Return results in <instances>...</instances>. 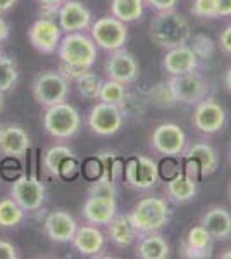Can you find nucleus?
<instances>
[{"instance_id":"1","label":"nucleus","mask_w":231,"mask_h":259,"mask_svg":"<svg viewBox=\"0 0 231 259\" xmlns=\"http://www.w3.org/2000/svg\"><path fill=\"white\" fill-rule=\"evenodd\" d=\"M61 59V74L69 81H76V78L91 69L97 59V45L91 36L83 31L66 33L57 47Z\"/></svg>"},{"instance_id":"2","label":"nucleus","mask_w":231,"mask_h":259,"mask_svg":"<svg viewBox=\"0 0 231 259\" xmlns=\"http://www.w3.org/2000/svg\"><path fill=\"white\" fill-rule=\"evenodd\" d=\"M149 38L161 49H174L192 40L190 23L174 9L155 12L149 26Z\"/></svg>"},{"instance_id":"3","label":"nucleus","mask_w":231,"mask_h":259,"mask_svg":"<svg viewBox=\"0 0 231 259\" xmlns=\"http://www.w3.org/2000/svg\"><path fill=\"white\" fill-rule=\"evenodd\" d=\"M128 216L138 235H144V233L159 232L166 227L171 218V209L169 204L161 197H144L135 204Z\"/></svg>"},{"instance_id":"4","label":"nucleus","mask_w":231,"mask_h":259,"mask_svg":"<svg viewBox=\"0 0 231 259\" xmlns=\"http://www.w3.org/2000/svg\"><path fill=\"white\" fill-rule=\"evenodd\" d=\"M43 128L52 139L69 140L81 128V116L78 109L68 102L47 107L43 114Z\"/></svg>"},{"instance_id":"5","label":"nucleus","mask_w":231,"mask_h":259,"mask_svg":"<svg viewBox=\"0 0 231 259\" xmlns=\"http://www.w3.org/2000/svg\"><path fill=\"white\" fill-rule=\"evenodd\" d=\"M33 99L43 107L66 102L69 95V80H66L61 71H43L35 78L31 85Z\"/></svg>"},{"instance_id":"6","label":"nucleus","mask_w":231,"mask_h":259,"mask_svg":"<svg viewBox=\"0 0 231 259\" xmlns=\"http://www.w3.org/2000/svg\"><path fill=\"white\" fill-rule=\"evenodd\" d=\"M90 36L97 47L107 50V52H114V50L124 47L126 40H128V26L111 14L90 24Z\"/></svg>"},{"instance_id":"7","label":"nucleus","mask_w":231,"mask_h":259,"mask_svg":"<svg viewBox=\"0 0 231 259\" xmlns=\"http://www.w3.org/2000/svg\"><path fill=\"white\" fill-rule=\"evenodd\" d=\"M167 81L178 104L195 106L209 95V81L200 73H197V69L190 73L174 74Z\"/></svg>"},{"instance_id":"8","label":"nucleus","mask_w":231,"mask_h":259,"mask_svg":"<svg viewBox=\"0 0 231 259\" xmlns=\"http://www.w3.org/2000/svg\"><path fill=\"white\" fill-rule=\"evenodd\" d=\"M123 180L126 185L135 190H149L159 180L157 164L145 156H131L124 161V175Z\"/></svg>"},{"instance_id":"9","label":"nucleus","mask_w":231,"mask_h":259,"mask_svg":"<svg viewBox=\"0 0 231 259\" xmlns=\"http://www.w3.org/2000/svg\"><path fill=\"white\" fill-rule=\"evenodd\" d=\"M123 111L116 104L97 102L88 114V126L99 137H112L123 126Z\"/></svg>"},{"instance_id":"10","label":"nucleus","mask_w":231,"mask_h":259,"mask_svg":"<svg viewBox=\"0 0 231 259\" xmlns=\"http://www.w3.org/2000/svg\"><path fill=\"white\" fill-rule=\"evenodd\" d=\"M45 195H47V190H45L43 182L28 177V175H21L11 185V197L26 212L38 211L45 202Z\"/></svg>"},{"instance_id":"11","label":"nucleus","mask_w":231,"mask_h":259,"mask_svg":"<svg viewBox=\"0 0 231 259\" xmlns=\"http://www.w3.org/2000/svg\"><path fill=\"white\" fill-rule=\"evenodd\" d=\"M192 124L195 130L205 135H214L221 132L226 124V111L219 102L214 99H204L195 104V109L192 114Z\"/></svg>"},{"instance_id":"12","label":"nucleus","mask_w":231,"mask_h":259,"mask_svg":"<svg viewBox=\"0 0 231 259\" xmlns=\"http://www.w3.org/2000/svg\"><path fill=\"white\" fill-rule=\"evenodd\" d=\"M150 145L161 156H181L187 147V135L176 123H161L150 137Z\"/></svg>"},{"instance_id":"13","label":"nucleus","mask_w":231,"mask_h":259,"mask_svg":"<svg viewBox=\"0 0 231 259\" xmlns=\"http://www.w3.org/2000/svg\"><path fill=\"white\" fill-rule=\"evenodd\" d=\"M62 38V30L52 18H40L29 26L28 40L40 54H54Z\"/></svg>"},{"instance_id":"14","label":"nucleus","mask_w":231,"mask_h":259,"mask_svg":"<svg viewBox=\"0 0 231 259\" xmlns=\"http://www.w3.org/2000/svg\"><path fill=\"white\" fill-rule=\"evenodd\" d=\"M109 80H116L123 85H129L135 83L138 74H140V66L135 59L133 54H129L128 50H114L111 52V56L107 57L106 66H104Z\"/></svg>"},{"instance_id":"15","label":"nucleus","mask_w":231,"mask_h":259,"mask_svg":"<svg viewBox=\"0 0 231 259\" xmlns=\"http://www.w3.org/2000/svg\"><path fill=\"white\" fill-rule=\"evenodd\" d=\"M57 23L62 33L85 31L91 24V12L78 0H66L57 9Z\"/></svg>"},{"instance_id":"16","label":"nucleus","mask_w":231,"mask_h":259,"mask_svg":"<svg viewBox=\"0 0 231 259\" xmlns=\"http://www.w3.org/2000/svg\"><path fill=\"white\" fill-rule=\"evenodd\" d=\"M212 247V235L199 223L195 227L188 228L187 235L183 237L181 245H179V256L188 259H205L211 257Z\"/></svg>"},{"instance_id":"17","label":"nucleus","mask_w":231,"mask_h":259,"mask_svg":"<svg viewBox=\"0 0 231 259\" xmlns=\"http://www.w3.org/2000/svg\"><path fill=\"white\" fill-rule=\"evenodd\" d=\"M31 147V139L19 124H0V154L21 159Z\"/></svg>"},{"instance_id":"18","label":"nucleus","mask_w":231,"mask_h":259,"mask_svg":"<svg viewBox=\"0 0 231 259\" xmlns=\"http://www.w3.org/2000/svg\"><path fill=\"white\" fill-rule=\"evenodd\" d=\"M45 233L52 242L56 244H68L73 240L74 233L78 230V223L74 220L73 214H69L64 209H56L49 212V216L45 218L43 223Z\"/></svg>"},{"instance_id":"19","label":"nucleus","mask_w":231,"mask_h":259,"mask_svg":"<svg viewBox=\"0 0 231 259\" xmlns=\"http://www.w3.org/2000/svg\"><path fill=\"white\" fill-rule=\"evenodd\" d=\"M117 214V204L116 199H107V197H94L88 195L81 207V216L86 223L90 225H106Z\"/></svg>"},{"instance_id":"20","label":"nucleus","mask_w":231,"mask_h":259,"mask_svg":"<svg viewBox=\"0 0 231 259\" xmlns=\"http://www.w3.org/2000/svg\"><path fill=\"white\" fill-rule=\"evenodd\" d=\"M200 225L212 235L214 240L231 239V212L222 206H209L200 216Z\"/></svg>"},{"instance_id":"21","label":"nucleus","mask_w":231,"mask_h":259,"mask_svg":"<svg viewBox=\"0 0 231 259\" xmlns=\"http://www.w3.org/2000/svg\"><path fill=\"white\" fill-rule=\"evenodd\" d=\"M162 68L166 69V73H169L171 76L190 73V71H195L199 68V57H197V54L193 52L192 47H188V45L174 47L164 54Z\"/></svg>"},{"instance_id":"22","label":"nucleus","mask_w":231,"mask_h":259,"mask_svg":"<svg viewBox=\"0 0 231 259\" xmlns=\"http://www.w3.org/2000/svg\"><path fill=\"white\" fill-rule=\"evenodd\" d=\"M73 245L81 256H97L106 245V237L95 225H83L78 227L73 237Z\"/></svg>"},{"instance_id":"23","label":"nucleus","mask_w":231,"mask_h":259,"mask_svg":"<svg viewBox=\"0 0 231 259\" xmlns=\"http://www.w3.org/2000/svg\"><path fill=\"white\" fill-rule=\"evenodd\" d=\"M107 237L116 247L124 249L135 244L138 239V232L133 227L128 214H116L107 223Z\"/></svg>"},{"instance_id":"24","label":"nucleus","mask_w":231,"mask_h":259,"mask_svg":"<svg viewBox=\"0 0 231 259\" xmlns=\"http://www.w3.org/2000/svg\"><path fill=\"white\" fill-rule=\"evenodd\" d=\"M136 257L140 259H166L169 257V244L159 232L144 233V237L136 239Z\"/></svg>"},{"instance_id":"25","label":"nucleus","mask_w":231,"mask_h":259,"mask_svg":"<svg viewBox=\"0 0 231 259\" xmlns=\"http://www.w3.org/2000/svg\"><path fill=\"white\" fill-rule=\"evenodd\" d=\"M181 156L190 157V159H195L199 162L200 171H202V178L212 175L217 169V164H219L216 150H214L212 145L205 144V142H195V144L184 147Z\"/></svg>"},{"instance_id":"26","label":"nucleus","mask_w":231,"mask_h":259,"mask_svg":"<svg viewBox=\"0 0 231 259\" xmlns=\"http://www.w3.org/2000/svg\"><path fill=\"white\" fill-rule=\"evenodd\" d=\"M197 180L190 178L188 175H184L183 171L176 178L166 182V192L169 197L176 204H184L197 195Z\"/></svg>"},{"instance_id":"27","label":"nucleus","mask_w":231,"mask_h":259,"mask_svg":"<svg viewBox=\"0 0 231 259\" xmlns=\"http://www.w3.org/2000/svg\"><path fill=\"white\" fill-rule=\"evenodd\" d=\"M144 0H111V14L123 23H133L144 16Z\"/></svg>"},{"instance_id":"28","label":"nucleus","mask_w":231,"mask_h":259,"mask_svg":"<svg viewBox=\"0 0 231 259\" xmlns=\"http://www.w3.org/2000/svg\"><path fill=\"white\" fill-rule=\"evenodd\" d=\"M26 211L19 206L12 197L0 199V227L14 228L23 223Z\"/></svg>"},{"instance_id":"29","label":"nucleus","mask_w":231,"mask_h":259,"mask_svg":"<svg viewBox=\"0 0 231 259\" xmlns=\"http://www.w3.org/2000/svg\"><path fill=\"white\" fill-rule=\"evenodd\" d=\"M69 157H74L73 150H71L68 145L57 144V145H54V147H50L47 152L43 154V168L47 169L50 175L57 177L61 164L66 159H69Z\"/></svg>"},{"instance_id":"30","label":"nucleus","mask_w":231,"mask_h":259,"mask_svg":"<svg viewBox=\"0 0 231 259\" xmlns=\"http://www.w3.org/2000/svg\"><path fill=\"white\" fill-rule=\"evenodd\" d=\"M19 80V69L16 59L0 54V92H9Z\"/></svg>"},{"instance_id":"31","label":"nucleus","mask_w":231,"mask_h":259,"mask_svg":"<svg viewBox=\"0 0 231 259\" xmlns=\"http://www.w3.org/2000/svg\"><path fill=\"white\" fill-rule=\"evenodd\" d=\"M97 156L100 157L104 166V178L117 182V180H123L124 175V159L117 157V154L111 152V150H102Z\"/></svg>"},{"instance_id":"32","label":"nucleus","mask_w":231,"mask_h":259,"mask_svg":"<svg viewBox=\"0 0 231 259\" xmlns=\"http://www.w3.org/2000/svg\"><path fill=\"white\" fill-rule=\"evenodd\" d=\"M76 87L78 92L83 99L86 100H99V94L100 89H102V80H100L99 74L91 73V71H86L81 76L76 78Z\"/></svg>"},{"instance_id":"33","label":"nucleus","mask_w":231,"mask_h":259,"mask_svg":"<svg viewBox=\"0 0 231 259\" xmlns=\"http://www.w3.org/2000/svg\"><path fill=\"white\" fill-rule=\"evenodd\" d=\"M124 97H126V85L116 80H109V78L106 81H102V89H100V94H99L100 102L121 106Z\"/></svg>"},{"instance_id":"34","label":"nucleus","mask_w":231,"mask_h":259,"mask_svg":"<svg viewBox=\"0 0 231 259\" xmlns=\"http://www.w3.org/2000/svg\"><path fill=\"white\" fill-rule=\"evenodd\" d=\"M149 100L157 107H173L176 102L174 94L169 87V81H159L150 89Z\"/></svg>"},{"instance_id":"35","label":"nucleus","mask_w":231,"mask_h":259,"mask_svg":"<svg viewBox=\"0 0 231 259\" xmlns=\"http://www.w3.org/2000/svg\"><path fill=\"white\" fill-rule=\"evenodd\" d=\"M157 173L162 182H169L181 173V164L176 156H164V159L157 164Z\"/></svg>"},{"instance_id":"36","label":"nucleus","mask_w":231,"mask_h":259,"mask_svg":"<svg viewBox=\"0 0 231 259\" xmlns=\"http://www.w3.org/2000/svg\"><path fill=\"white\" fill-rule=\"evenodd\" d=\"M88 195H94V197L116 199L117 197L116 182L107 180V178H100V180H97V182H91L90 189H88Z\"/></svg>"},{"instance_id":"37","label":"nucleus","mask_w":231,"mask_h":259,"mask_svg":"<svg viewBox=\"0 0 231 259\" xmlns=\"http://www.w3.org/2000/svg\"><path fill=\"white\" fill-rule=\"evenodd\" d=\"M192 14L204 19L217 18V0H193Z\"/></svg>"},{"instance_id":"38","label":"nucleus","mask_w":231,"mask_h":259,"mask_svg":"<svg viewBox=\"0 0 231 259\" xmlns=\"http://www.w3.org/2000/svg\"><path fill=\"white\" fill-rule=\"evenodd\" d=\"M81 173L88 182H97V180L104 178V166H102V161H100L99 156H91L85 159L81 166Z\"/></svg>"},{"instance_id":"39","label":"nucleus","mask_w":231,"mask_h":259,"mask_svg":"<svg viewBox=\"0 0 231 259\" xmlns=\"http://www.w3.org/2000/svg\"><path fill=\"white\" fill-rule=\"evenodd\" d=\"M192 50L197 54L199 59H207V57L212 56L214 52V44L209 36L205 35H197L193 36V41H192Z\"/></svg>"},{"instance_id":"40","label":"nucleus","mask_w":231,"mask_h":259,"mask_svg":"<svg viewBox=\"0 0 231 259\" xmlns=\"http://www.w3.org/2000/svg\"><path fill=\"white\" fill-rule=\"evenodd\" d=\"M79 173H81V166H79V162L76 161V157H69V159H66L61 164L57 177L66 180V182H71V180L76 178Z\"/></svg>"},{"instance_id":"41","label":"nucleus","mask_w":231,"mask_h":259,"mask_svg":"<svg viewBox=\"0 0 231 259\" xmlns=\"http://www.w3.org/2000/svg\"><path fill=\"white\" fill-rule=\"evenodd\" d=\"M147 6L150 9H154L155 12H161V11H171L176 7L178 0H144Z\"/></svg>"},{"instance_id":"42","label":"nucleus","mask_w":231,"mask_h":259,"mask_svg":"<svg viewBox=\"0 0 231 259\" xmlns=\"http://www.w3.org/2000/svg\"><path fill=\"white\" fill-rule=\"evenodd\" d=\"M19 252L14 244L0 239V259H18Z\"/></svg>"},{"instance_id":"43","label":"nucleus","mask_w":231,"mask_h":259,"mask_svg":"<svg viewBox=\"0 0 231 259\" xmlns=\"http://www.w3.org/2000/svg\"><path fill=\"white\" fill-rule=\"evenodd\" d=\"M219 47H221L222 52H226L228 56H231V23L221 31V35H219Z\"/></svg>"},{"instance_id":"44","label":"nucleus","mask_w":231,"mask_h":259,"mask_svg":"<svg viewBox=\"0 0 231 259\" xmlns=\"http://www.w3.org/2000/svg\"><path fill=\"white\" fill-rule=\"evenodd\" d=\"M36 2L40 4V7L43 9V12L54 14V12H57V9L66 2V0H36Z\"/></svg>"},{"instance_id":"45","label":"nucleus","mask_w":231,"mask_h":259,"mask_svg":"<svg viewBox=\"0 0 231 259\" xmlns=\"http://www.w3.org/2000/svg\"><path fill=\"white\" fill-rule=\"evenodd\" d=\"M231 0H217V18H229Z\"/></svg>"},{"instance_id":"46","label":"nucleus","mask_w":231,"mask_h":259,"mask_svg":"<svg viewBox=\"0 0 231 259\" xmlns=\"http://www.w3.org/2000/svg\"><path fill=\"white\" fill-rule=\"evenodd\" d=\"M9 33H11V28H9V24H7V21L0 16V41H4V40H7L9 38Z\"/></svg>"},{"instance_id":"47","label":"nucleus","mask_w":231,"mask_h":259,"mask_svg":"<svg viewBox=\"0 0 231 259\" xmlns=\"http://www.w3.org/2000/svg\"><path fill=\"white\" fill-rule=\"evenodd\" d=\"M16 4H18V0H0V16L9 12Z\"/></svg>"},{"instance_id":"48","label":"nucleus","mask_w":231,"mask_h":259,"mask_svg":"<svg viewBox=\"0 0 231 259\" xmlns=\"http://www.w3.org/2000/svg\"><path fill=\"white\" fill-rule=\"evenodd\" d=\"M224 87H226V90L231 92V66L226 69V73H224Z\"/></svg>"},{"instance_id":"49","label":"nucleus","mask_w":231,"mask_h":259,"mask_svg":"<svg viewBox=\"0 0 231 259\" xmlns=\"http://www.w3.org/2000/svg\"><path fill=\"white\" fill-rule=\"evenodd\" d=\"M219 257H221V259H231V249L222 250V252L219 254Z\"/></svg>"},{"instance_id":"50","label":"nucleus","mask_w":231,"mask_h":259,"mask_svg":"<svg viewBox=\"0 0 231 259\" xmlns=\"http://www.w3.org/2000/svg\"><path fill=\"white\" fill-rule=\"evenodd\" d=\"M4 104H6V97H4V92H0V112L4 111Z\"/></svg>"},{"instance_id":"51","label":"nucleus","mask_w":231,"mask_h":259,"mask_svg":"<svg viewBox=\"0 0 231 259\" xmlns=\"http://www.w3.org/2000/svg\"><path fill=\"white\" fill-rule=\"evenodd\" d=\"M228 197H229V200H231V183H229V187H228Z\"/></svg>"},{"instance_id":"52","label":"nucleus","mask_w":231,"mask_h":259,"mask_svg":"<svg viewBox=\"0 0 231 259\" xmlns=\"http://www.w3.org/2000/svg\"><path fill=\"white\" fill-rule=\"evenodd\" d=\"M0 44H2V41H0Z\"/></svg>"}]
</instances>
